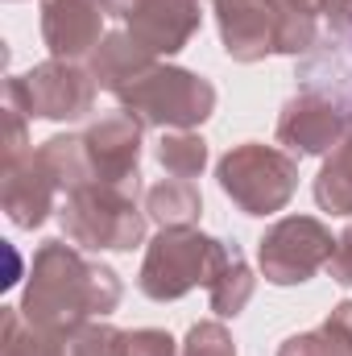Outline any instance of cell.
Wrapping results in <instances>:
<instances>
[{"label":"cell","mask_w":352,"mask_h":356,"mask_svg":"<svg viewBox=\"0 0 352 356\" xmlns=\"http://www.w3.org/2000/svg\"><path fill=\"white\" fill-rule=\"evenodd\" d=\"M216 182L245 216H273L298 191V162L278 145L245 141L220 158Z\"/></svg>","instance_id":"cell-6"},{"label":"cell","mask_w":352,"mask_h":356,"mask_svg":"<svg viewBox=\"0 0 352 356\" xmlns=\"http://www.w3.org/2000/svg\"><path fill=\"white\" fill-rule=\"evenodd\" d=\"M63 232L71 245L88 253H129L145 241V211L137 207V191L108 186V182H88L67 191L58 207Z\"/></svg>","instance_id":"cell-5"},{"label":"cell","mask_w":352,"mask_h":356,"mask_svg":"<svg viewBox=\"0 0 352 356\" xmlns=\"http://www.w3.org/2000/svg\"><path fill=\"white\" fill-rule=\"evenodd\" d=\"M125 33L150 54H178L199 33V0H108Z\"/></svg>","instance_id":"cell-10"},{"label":"cell","mask_w":352,"mask_h":356,"mask_svg":"<svg viewBox=\"0 0 352 356\" xmlns=\"http://www.w3.org/2000/svg\"><path fill=\"white\" fill-rule=\"evenodd\" d=\"M150 58H158V54H150V50H145V46H137L125 29H116V33H108V38L95 46V54L88 58V71L95 75V83L112 95V91L120 88L129 75H137Z\"/></svg>","instance_id":"cell-16"},{"label":"cell","mask_w":352,"mask_h":356,"mask_svg":"<svg viewBox=\"0 0 352 356\" xmlns=\"http://www.w3.org/2000/svg\"><path fill=\"white\" fill-rule=\"evenodd\" d=\"M158 162L170 178H199L207 166V141L191 129H175L158 145Z\"/></svg>","instance_id":"cell-20"},{"label":"cell","mask_w":352,"mask_h":356,"mask_svg":"<svg viewBox=\"0 0 352 356\" xmlns=\"http://www.w3.org/2000/svg\"><path fill=\"white\" fill-rule=\"evenodd\" d=\"M182 356H237V344L228 336L224 323L207 319V323H195L182 340Z\"/></svg>","instance_id":"cell-21"},{"label":"cell","mask_w":352,"mask_h":356,"mask_svg":"<svg viewBox=\"0 0 352 356\" xmlns=\"http://www.w3.org/2000/svg\"><path fill=\"white\" fill-rule=\"evenodd\" d=\"M112 95L129 116H137L150 129H199L216 112V88L203 75L170 67L162 58H150Z\"/></svg>","instance_id":"cell-3"},{"label":"cell","mask_w":352,"mask_h":356,"mask_svg":"<svg viewBox=\"0 0 352 356\" xmlns=\"http://www.w3.org/2000/svg\"><path fill=\"white\" fill-rule=\"evenodd\" d=\"M141 120L120 112H108L99 120H91L83 137V158H88V182H108V186H125V191H141Z\"/></svg>","instance_id":"cell-9"},{"label":"cell","mask_w":352,"mask_h":356,"mask_svg":"<svg viewBox=\"0 0 352 356\" xmlns=\"http://www.w3.org/2000/svg\"><path fill=\"white\" fill-rule=\"evenodd\" d=\"M145 216L158 228H195L203 216V195L191 178H162L145 191Z\"/></svg>","instance_id":"cell-15"},{"label":"cell","mask_w":352,"mask_h":356,"mask_svg":"<svg viewBox=\"0 0 352 356\" xmlns=\"http://www.w3.org/2000/svg\"><path fill=\"white\" fill-rule=\"evenodd\" d=\"M125 356H178V344L162 327H137L125 332Z\"/></svg>","instance_id":"cell-22"},{"label":"cell","mask_w":352,"mask_h":356,"mask_svg":"<svg viewBox=\"0 0 352 356\" xmlns=\"http://www.w3.org/2000/svg\"><path fill=\"white\" fill-rule=\"evenodd\" d=\"M315 203L332 216H352V112L340 145L328 154L323 170L315 175Z\"/></svg>","instance_id":"cell-18"},{"label":"cell","mask_w":352,"mask_h":356,"mask_svg":"<svg viewBox=\"0 0 352 356\" xmlns=\"http://www.w3.org/2000/svg\"><path fill=\"white\" fill-rule=\"evenodd\" d=\"M112 17L108 0H42V38L54 58L83 63L108 38L104 21Z\"/></svg>","instance_id":"cell-12"},{"label":"cell","mask_w":352,"mask_h":356,"mask_svg":"<svg viewBox=\"0 0 352 356\" xmlns=\"http://www.w3.org/2000/svg\"><path fill=\"white\" fill-rule=\"evenodd\" d=\"M120 277L104 261H91L79 245L67 241H42L29 266L21 311L29 323H42L50 332L71 336L91 319H104L120 307Z\"/></svg>","instance_id":"cell-1"},{"label":"cell","mask_w":352,"mask_h":356,"mask_svg":"<svg viewBox=\"0 0 352 356\" xmlns=\"http://www.w3.org/2000/svg\"><path fill=\"white\" fill-rule=\"evenodd\" d=\"M253 286H257V277H253V269L249 261L237 253L228 266L220 269V277L207 286V298H211V311L220 315V319H237L245 307H249V298H253Z\"/></svg>","instance_id":"cell-19"},{"label":"cell","mask_w":352,"mask_h":356,"mask_svg":"<svg viewBox=\"0 0 352 356\" xmlns=\"http://www.w3.org/2000/svg\"><path fill=\"white\" fill-rule=\"evenodd\" d=\"M323 17L336 33H352V0H323Z\"/></svg>","instance_id":"cell-24"},{"label":"cell","mask_w":352,"mask_h":356,"mask_svg":"<svg viewBox=\"0 0 352 356\" xmlns=\"http://www.w3.org/2000/svg\"><path fill=\"white\" fill-rule=\"evenodd\" d=\"M332 282H340V286H352V224L336 236V253H332Z\"/></svg>","instance_id":"cell-23"},{"label":"cell","mask_w":352,"mask_h":356,"mask_svg":"<svg viewBox=\"0 0 352 356\" xmlns=\"http://www.w3.org/2000/svg\"><path fill=\"white\" fill-rule=\"evenodd\" d=\"M220 46L232 63H262L273 54H303L315 46V17L286 0H211Z\"/></svg>","instance_id":"cell-2"},{"label":"cell","mask_w":352,"mask_h":356,"mask_svg":"<svg viewBox=\"0 0 352 356\" xmlns=\"http://www.w3.org/2000/svg\"><path fill=\"white\" fill-rule=\"evenodd\" d=\"M4 88L21 99V108L33 120H83L95 108L99 83L83 63L50 58V63H38L25 75H13Z\"/></svg>","instance_id":"cell-8"},{"label":"cell","mask_w":352,"mask_h":356,"mask_svg":"<svg viewBox=\"0 0 352 356\" xmlns=\"http://www.w3.org/2000/svg\"><path fill=\"white\" fill-rule=\"evenodd\" d=\"M344 129H349V112L340 104L315 91H303L286 99L278 116V145H286V154H298V158H319L340 145Z\"/></svg>","instance_id":"cell-11"},{"label":"cell","mask_w":352,"mask_h":356,"mask_svg":"<svg viewBox=\"0 0 352 356\" xmlns=\"http://www.w3.org/2000/svg\"><path fill=\"white\" fill-rule=\"evenodd\" d=\"M336 236L315 216H286L257 241V266L273 286H303L332 261Z\"/></svg>","instance_id":"cell-7"},{"label":"cell","mask_w":352,"mask_h":356,"mask_svg":"<svg viewBox=\"0 0 352 356\" xmlns=\"http://www.w3.org/2000/svg\"><path fill=\"white\" fill-rule=\"evenodd\" d=\"M278 356H352V298L336 302L315 332H298L282 340Z\"/></svg>","instance_id":"cell-17"},{"label":"cell","mask_w":352,"mask_h":356,"mask_svg":"<svg viewBox=\"0 0 352 356\" xmlns=\"http://www.w3.org/2000/svg\"><path fill=\"white\" fill-rule=\"evenodd\" d=\"M232 257H237L232 245L199 228H162L145 249L137 290L154 302H175L182 294H191L195 286H211Z\"/></svg>","instance_id":"cell-4"},{"label":"cell","mask_w":352,"mask_h":356,"mask_svg":"<svg viewBox=\"0 0 352 356\" xmlns=\"http://www.w3.org/2000/svg\"><path fill=\"white\" fill-rule=\"evenodd\" d=\"M0 356H71V336L29 323L21 307H0Z\"/></svg>","instance_id":"cell-14"},{"label":"cell","mask_w":352,"mask_h":356,"mask_svg":"<svg viewBox=\"0 0 352 356\" xmlns=\"http://www.w3.org/2000/svg\"><path fill=\"white\" fill-rule=\"evenodd\" d=\"M290 8H298V13H307V17H319L323 13V0H286Z\"/></svg>","instance_id":"cell-25"},{"label":"cell","mask_w":352,"mask_h":356,"mask_svg":"<svg viewBox=\"0 0 352 356\" xmlns=\"http://www.w3.org/2000/svg\"><path fill=\"white\" fill-rule=\"evenodd\" d=\"M58 178L46 170V162L38 158V149H29L17 162L0 166V207L17 228H42L54 211L58 199Z\"/></svg>","instance_id":"cell-13"}]
</instances>
